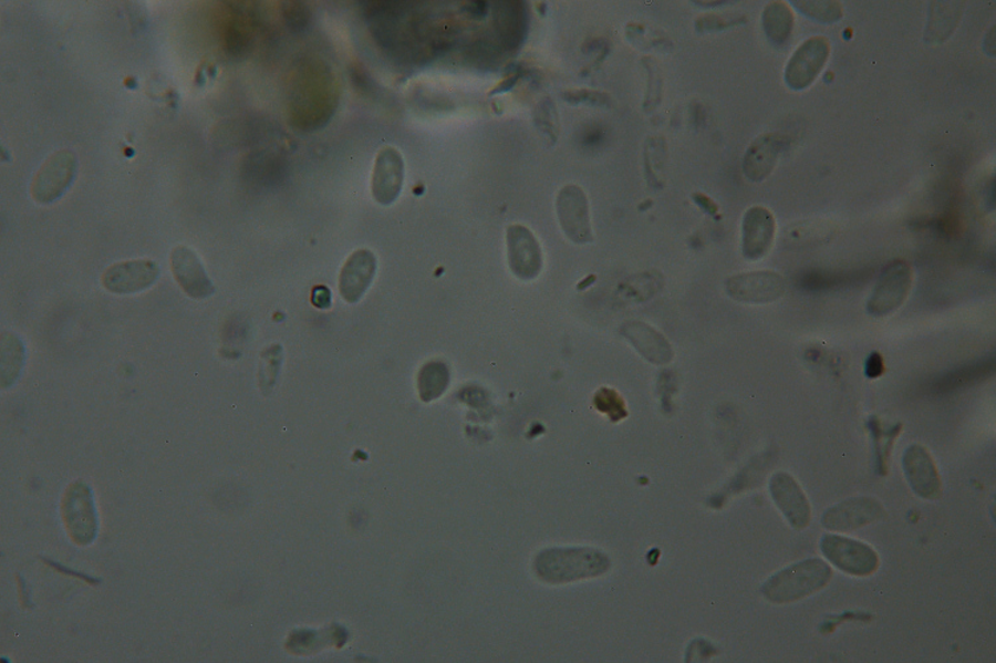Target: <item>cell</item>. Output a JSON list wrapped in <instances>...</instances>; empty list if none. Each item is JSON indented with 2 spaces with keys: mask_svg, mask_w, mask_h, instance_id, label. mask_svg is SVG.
I'll return each instance as SVG.
<instances>
[{
  "mask_svg": "<svg viewBox=\"0 0 996 663\" xmlns=\"http://www.w3.org/2000/svg\"><path fill=\"white\" fill-rule=\"evenodd\" d=\"M611 566L606 555L593 548H551L536 557L535 570L549 583H567L594 579Z\"/></svg>",
  "mask_w": 996,
  "mask_h": 663,
  "instance_id": "6da1fadb",
  "label": "cell"
},
{
  "mask_svg": "<svg viewBox=\"0 0 996 663\" xmlns=\"http://www.w3.org/2000/svg\"><path fill=\"white\" fill-rule=\"evenodd\" d=\"M832 576V568L826 561L808 559L770 577L764 583L761 593L774 603L795 602L826 588Z\"/></svg>",
  "mask_w": 996,
  "mask_h": 663,
  "instance_id": "7a4b0ae2",
  "label": "cell"
},
{
  "mask_svg": "<svg viewBox=\"0 0 996 663\" xmlns=\"http://www.w3.org/2000/svg\"><path fill=\"white\" fill-rule=\"evenodd\" d=\"M62 516L73 542L80 547L91 546L96 540L98 521L89 484L77 480L65 489L62 500Z\"/></svg>",
  "mask_w": 996,
  "mask_h": 663,
  "instance_id": "3957f363",
  "label": "cell"
},
{
  "mask_svg": "<svg viewBox=\"0 0 996 663\" xmlns=\"http://www.w3.org/2000/svg\"><path fill=\"white\" fill-rule=\"evenodd\" d=\"M913 277V267L907 261L895 260L888 263L869 297L868 314L882 318L899 310L912 290Z\"/></svg>",
  "mask_w": 996,
  "mask_h": 663,
  "instance_id": "277c9868",
  "label": "cell"
},
{
  "mask_svg": "<svg viewBox=\"0 0 996 663\" xmlns=\"http://www.w3.org/2000/svg\"><path fill=\"white\" fill-rule=\"evenodd\" d=\"M79 160L75 152L62 149L46 158L31 183V196L38 204L50 205L65 195L75 182Z\"/></svg>",
  "mask_w": 996,
  "mask_h": 663,
  "instance_id": "5b68a950",
  "label": "cell"
},
{
  "mask_svg": "<svg viewBox=\"0 0 996 663\" xmlns=\"http://www.w3.org/2000/svg\"><path fill=\"white\" fill-rule=\"evenodd\" d=\"M821 552L830 563L848 574L867 577L880 566L879 555L865 542L840 535H826L820 542Z\"/></svg>",
  "mask_w": 996,
  "mask_h": 663,
  "instance_id": "8992f818",
  "label": "cell"
},
{
  "mask_svg": "<svg viewBox=\"0 0 996 663\" xmlns=\"http://www.w3.org/2000/svg\"><path fill=\"white\" fill-rule=\"evenodd\" d=\"M556 209L561 229L570 241L577 245L593 241L589 200L581 187L570 184L558 191Z\"/></svg>",
  "mask_w": 996,
  "mask_h": 663,
  "instance_id": "52a82bcc",
  "label": "cell"
},
{
  "mask_svg": "<svg viewBox=\"0 0 996 663\" xmlns=\"http://www.w3.org/2000/svg\"><path fill=\"white\" fill-rule=\"evenodd\" d=\"M726 291L736 302L766 304L779 300L786 293V281L775 271H750L729 277Z\"/></svg>",
  "mask_w": 996,
  "mask_h": 663,
  "instance_id": "ba28073f",
  "label": "cell"
},
{
  "mask_svg": "<svg viewBox=\"0 0 996 663\" xmlns=\"http://www.w3.org/2000/svg\"><path fill=\"white\" fill-rule=\"evenodd\" d=\"M829 54L830 43L827 38L815 37L803 42L790 58L784 74L788 87L792 91L810 87L828 62Z\"/></svg>",
  "mask_w": 996,
  "mask_h": 663,
  "instance_id": "9c48e42d",
  "label": "cell"
},
{
  "mask_svg": "<svg viewBox=\"0 0 996 663\" xmlns=\"http://www.w3.org/2000/svg\"><path fill=\"white\" fill-rule=\"evenodd\" d=\"M508 263L518 280L533 281L543 267L540 242L523 225H510L507 230Z\"/></svg>",
  "mask_w": 996,
  "mask_h": 663,
  "instance_id": "30bf717a",
  "label": "cell"
},
{
  "mask_svg": "<svg viewBox=\"0 0 996 663\" xmlns=\"http://www.w3.org/2000/svg\"><path fill=\"white\" fill-rule=\"evenodd\" d=\"M159 267L155 261L135 260L112 265L104 271L102 283L113 294H136L149 289L158 280Z\"/></svg>",
  "mask_w": 996,
  "mask_h": 663,
  "instance_id": "8fae6325",
  "label": "cell"
},
{
  "mask_svg": "<svg viewBox=\"0 0 996 663\" xmlns=\"http://www.w3.org/2000/svg\"><path fill=\"white\" fill-rule=\"evenodd\" d=\"M883 516L885 509L872 497H852L829 508L823 514L821 522L829 530L849 532L879 521Z\"/></svg>",
  "mask_w": 996,
  "mask_h": 663,
  "instance_id": "7c38bea8",
  "label": "cell"
},
{
  "mask_svg": "<svg viewBox=\"0 0 996 663\" xmlns=\"http://www.w3.org/2000/svg\"><path fill=\"white\" fill-rule=\"evenodd\" d=\"M902 468L910 488L926 500L938 499L942 483L932 455L920 444H912L902 457Z\"/></svg>",
  "mask_w": 996,
  "mask_h": 663,
  "instance_id": "4fadbf2b",
  "label": "cell"
},
{
  "mask_svg": "<svg viewBox=\"0 0 996 663\" xmlns=\"http://www.w3.org/2000/svg\"><path fill=\"white\" fill-rule=\"evenodd\" d=\"M769 493L790 526L796 529L809 526L812 510L806 494L792 476L786 473L775 474L770 477Z\"/></svg>",
  "mask_w": 996,
  "mask_h": 663,
  "instance_id": "5bb4252c",
  "label": "cell"
},
{
  "mask_svg": "<svg viewBox=\"0 0 996 663\" xmlns=\"http://www.w3.org/2000/svg\"><path fill=\"white\" fill-rule=\"evenodd\" d=\"M404 172L401 152L392 147L378 152L371 184L372 196L378 204L388 207L397 200L403 189Z\"/></svg>",
  "mask_w": 996,
  "mask_h": 663,
  "instance_id": "9a60e30c",
  "label": "cell"
},
{
  "mask_svg": "<svg viewBox=\"0 0 996 663\" xmlns=\"http://www.w3.org/2000/svg\"><path fill=\"white\" fill-rule=\"evenodd\" d=\"M170 267L177 283L190 298L206 300L216 293L208 273L199 258L188 247H177L172 251Z\"/></svg>",
  "mask_w": 996,
  "mask_h": 663,
  "instance_id": "2e32d148",
  "label": "cell"
},
{
  "mask_svg": "<svg viewBox=\"0 0 996 663\" xmlns=\"http://www.w3.org/2000/svg\"><path fill=\"white\" fill-rule=\"evenodd\" d=\"M776 236V220L766 208L754 207L746 211L741 228V251L748 261L766 257Z\"/></svg>",
  "mask_w": 996,
  "mask_h": 663,
  "instance_id": "e0dca14e",
  "label": "cell"
},
{
  "mask_svg": "<svg viewBox=\"0 0 996 663\" xmlns=\"http://www.w3.org/2000/svg\"><path fill=\"white\" fill-rule=\"evenodd\" d=\"M377 260L374 253L367 249L356 250L345 261L339 277V291L345 302L351 304L362 300L365 291L374 282Z\"/></svg>",
  "mask_w": 996,
  "mask_h": 663,
  "instance_id": "ac0fdd59",
  "label": "cell"
},
{
  "mask_svg": "<svg viewBox=\"0 0 996 663\" xmlns=\"http://www.w3.org/2000/svg\"><path fill=\"white\" fill-rule=\"evenodd\" d=\"M784 145L786 142L779 134L762 135L749 145L743 158V172L749 182L761 183L772 174Z\"/></svg>",
  "mask_w": 996,
  "mask_h": 663,
  "instance_id": "d6986e66",
  "label": "cell"
},
{
  "mask_svg": "<svg viewBox=\"0 0 996 663\" xmlns=\"http://www.w3.org/2000/svg\"><path fill=\"white\" fill-rule=\"evenodd\" d=\"M621 334L629 340L644 360L663 366L673 361L674 351L671 344L660 331L643 322H626L621 328Z\"/></svg>",
  "mask_w": 996,
  "mask_h": 663,
  "instance_id": "ffe728a7",
  "label": "cell"
},
{
  "mask_svg": "<svg viewBox=\"0 0 996 663\" xmlns=\"http://www.w3.org/2000/svg\"><path fill=\"white\" fill-rule=\"evenodd\" d=\"M961 2H933L930 4L925 42L941 44L953 34L962 15Z\"/></svg>",
  "mask_w": 996,
  "mask_h": 663,
  "instance_id": "44dd1931",
  "label": "cell"
},
{
  "mask_svg": "<svg viewBox=\"0 0 996 663\" xmlns=\"http://www.w3.org/2000/svg\"><path fill=\"white\" fill-rule=\"evenodd\" d=\"M761 22L768 42L775 48H782L790 41L795 28V17L786 3H769L762 12Z\"/></svg>",
  "mask_w": 996,
  "mask_h": 663,
  "instance_id": "7402d4cb",
  "label": "cell"
},
{
  "mask_svg": "<svg viewBox=\"0 0 996 663\" xmlns=\"http://www.w3.org/2000/svg\"><path fill=\"white\" fill-rule=\"evenodd\" d=\"M868 429L873 437L876 474L885 476L889 470L890 455L893 453L894 443L902 433L903 426L901 423L886 426L879 417L870 416Z\"/></svg>",
  "mask_w": 996,
  "mask_h": 663,
  "instance_id": "603a6c76",
  "label": "cell"
},
{
  "mask_svg": "<svg viewBox=\"0 0 996 663\" xmlns=\"http://www.w3.org/2000/svg\"><path fill=\"white\" fill-rule=\"evenodd\" d=\"M450 373L447 364L440 361L425 363L418 373L417 389L423 402H432L447 391Z\"/></svg>",
  "mask_w": 996,
  "mask_h": 663,
  "instance_id": "cb8c5ba5",
  "label": "cell"
},
{
  "mask_svg": "<svg viewBox=\"0 0 996 663\" xmlns=\"http://www.w3.org/2000/svg\"><path fill=\"white\" fill-rule=\"evenodd\" d=\"M0 360H2V384L11 387L18 381L25 361V349L22 340L13 333L2 334L0 344Z\"/></svg>",
  "mask_w": 996,
  "mask_h": 663,
  "instance_id": "d4e9b609",
  "label": "cell"
},
{
  "mask_svg": "<svg viewBox=\"0 0 996 663\" xmlns=\"http://www.w3.org/2000/svg\"><path fill=\"white\" fill-rule=\"evenodd\" d=\"M792 4L803 17L812 19L821 24H833L841 21L842 6L840 2H815V0H793Z\"/></svg>",
  "mask_w": 996,
  "mask_h": 663,
  "instance_id": "484cf974",
  "label": "cell"
},
{
  "mask_svg": "<svg viewBox=\"0 0 996 663\" xmlns=\"http://www.w3.org/2000/svg\"><path fill=\"white\" fill-rule=\"evenodd\" d=\"M594 407L602 414H606L610 421L620 422L627 416L626 406L616 391L603 387L598 390L594 396Z\"/></svg>",
  "mask_w": 996,
  "mask_h": 663,
  "instance_id": "4316f807",
  "label": "cell"
},
{
  "mask_svg": "<svg viewBox=\"0 0 996 663\" xmlns=\"http://www.w3.org/2000/svg\"><path fill=\"white\" fill-rule=\"evenodd\" d=\"M262 360L261 384L263 393H266V390L274 386L277 381L279 367H281L282 362V348L279 346V344H274V346L264 351Z\"/></svg>",
  "mask_w": 996,
  "mask_h": 663,
  "instance_id": "83f0119b",
  "label": "cell"
},
{
  "mask_svg": "<svg viewBox=\"0 0 996 663\" xmlns=\"http://www.w3.org/2000/svg\"><path fill=\"white\" fill-rule=\"evenodd\" d=\"M741 19H737V21H728L726 18L717 17V15H708L697 19L696 30L699 32H708V31H720L724 29L730 28V25H735L736 23H740Z\"/></svg>",
  "mask_w": 996,
  "mask_h": 663,
  "instance_id": "f1b7e54d",
  "label": "cell"
},
{
  "mask_svg": "<svg viewBox=\"0 0 996 663\" xmlns=\"http://www.w3.org/2000/svg\"><path fill=\"white\" fill-rule=\"evenodd\" d=\"M883 373H885V363H883V358L880 353L870 354L865 362V375L869 380H876Z\"/></svg>",
  "mask_w": 996,
  "mask_h": 663,
  "instance_id": "f546056e",
  "label": "cell"
},
{
  "mask_svg": "<svg viewBox=\"0 0 996 663\" xmlns=\"http://www.w3.org/2000/svg\"><path fill=\"white\" fill-rule=\"evenodd\" d=\"M331 291L325 287H315L312 290L311 302L318 309H329L331 307Z\"/></svg>",
  "mask_w": 996,
  "mask_h": 663,
  "instance_id": "4dcf8cb0",
  "label": "cell"
},
{
  "mask_svg": "<svg viewBox=\"0 0 996 663\" xmlns=\"http://www.w3.org/2000/svg\"><path fill=\"white\" fill-rule=\"evenodd\" d=\"M693 198L694 201L699 205V208L706 211V214L710 216H715L717 214V205L713 200H710L709 197L702 194H695Z\"/></svg>",
  "mask_w": 996,
  "mask_h": 663,
  "instance_id": "1f68e13d",
  "label": "cell"
}]
</instances>
